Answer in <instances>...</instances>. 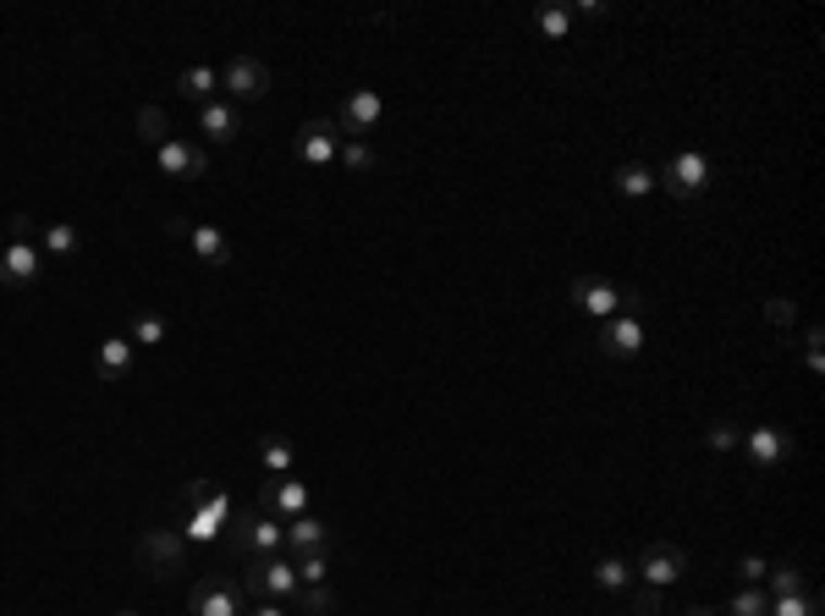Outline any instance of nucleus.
I'll return each instance as SVG.
<instances>
[{
    "mask_svg": "<svg viewBox=\"0 0 825 616\" xmlns=\"http://www.w3.org/2000/svg\"><path fill=\"white\" fill-rule=\"evenodd\" d=\"M226 523H231L226 490H215L210 479H193V490H188V501H182V535L199 540V545H210V540L226 535Z\"/></svg>",
    "mask_w": 825,
    "mask_h": 616,
    "instance_id": "nucleus-1",
    "label": "nucleus"
},
{
    "mask_svg": "<svg viewBox=\"0 0 825 616\" xmlns=\"http://www.w3.org/2000/svg\"><path fill=\"white\" fill-rule=\"evenodd\" d=\"M226 545L242 556H281L287 545V523H276L270 512H231L226 523Z\"/></svg>",
    "mask_w": 825,
    "mask_h": 616,
    "instance_id": "nucleus-2",
    "label": "nucleus"
},
{
    "mask_svg": "<svg viewBox=\"0 0 825 616\" xmlns=\"http://www.w3.org/2000/svg\"><path fill=\"white\" fill-rule=\"evenodd\" d=\"M567 298H572V309H584V314H595V319L638 314V309H644V298H638L633 287H617V281H606V276H578V281L567 287Z\"/></svg>",
    "mask_w": 825,
    "mask_h": 616,
    "instance_id": "nucleus-3",
    "label": "nucleus"
},
{
    "mask_svg": "<svg viewBox=\"0 0 825 616\" xmlns=\"http://www.w3.org/2000/svg\"><path fill=\"white\" fill-rule=\"evenodd\" d=\"M237 583L254 600H287V594H297V567L287 556H248V573Z\"/></svg>",
    "mask_w": 825,
    "mask_h": 616,
    "instance_id": "nucleus-4",
    "label": "nucleus"
},
{
    "mask_svg": "<svg viewBox=\"0 0 825 616\" xmlns=\"http://www.w3.org/2000/svg\"><path fill=\"white\" fill-rule=\"evenodd\" d=\"M655 188H667L672 199H699V193L710 188V160H705L699 149H683V154H672L667 165L655 171Z\"/></svg>",
    "mask_w": 825,
    "mask_h": 616,
    "instance_id": "nucleus-5",
    "label": "nucleus"
},
{
    "mask_svg": "<svg viewBox=\"0 0 825 616\" xmlns=\"http://www.w3.org/2000/svg\"><path fill=\"white\" fill-rule=\"evenodd\" d=\"M242 583L237 578H220V573H204L188 594V611L193 616H242Z\"/></svg>",
    "mask_w": 825,
    "mask_h": 616,
    "instance_id": "nucleus-6",
    "label": "nucleus"
},
{
    "mask_svg": "<svg viewBox=\"0 0 825 616\" xmlns=\"http://www.w3.org/2000/svg\"><path fill=\"white\" fill-rule=\"evenodd\" d=\"M292 154H297L303 165H314V171L337 165V154H342V127H337V122H303V127L292 133Z\"/></svg>",
    "mask_w": 825,
    "mask_h": 616,
    "instance_id": "nucleus-7",
    "label": "nucleus"
},
{
    "mask_svg": "<svg viewBox=\"0 0 825 616\" xmlns=\"http://www.w3.org/2000/svg\"><path fill=\"white\" fill-rule=\"evenodd\" d=\"M138 562H143L154 578L182 573V535H177V528H143V540H138Z\"/></svg>",
    "mask_w": 825,
    "mask_h": 616,
    "instance_id": "nucleus-8",
    "label": "nucleus"
},
{
    "mask_svg": "<svg viewBox=\"0 0 825 616\" xmlns=\"http://www.w3.org/2000/svg\"><path fill=\"white\" fill-rule=\"evenodd\" d=\"M165 231H172V237H182V242L193 248V259H199V264H210V271H226V264H231V242H226V231H220V226L165 221Z\"/></svg>",
    "mask_w": 825,
    "mask_h": 616,
    "instance_id": "nucleus-9",
    "label": "nucleus"
},
{
    "mask_svg": "<svg viewBox=\"0 0 825 616\" xmlns=\"http://www.w3.org/2000/svg\"><path fill=\"white\" fill-rule=\"evenodd\" d=\"M644 341H649V330H644V319L638 314H611V319H600V352L606 359H638L644 352Z\"/></svg>",
    "mask_w": 825,
    "mask_h": 616,
    "instance_id": "nucleus-10",
    "label": "nucleus"
},
{
    "mask_svg": "<svg viewBox=\"0 0 825 616\" xmlns=\"http://www.w3.org/2000/svg\"><path fill=\"white\" fill-rule=\"evenodd\" d=\"M220 88H226L231 100H265V95H270V66L254 61V55H237V61H226Z\"/></svg>",
    "mask_w": 825,
    "mask_h": 616,
    "instance_id": "nucleus-11",
    "label": "nucleus"
},
{
    "mask_svg": "<svg viewBox=\"0 0 825 616\" xmlns=\"http://www.w3.org/2000/svg\"><path fill=\"white\" fill-rule=\"evenodd\" d=\"M160 171L165 176H182V183H199V176H210V149L204 143H182V138H165L154 149Z\"/></svg>",
    "mask_w": 825,
    "mask_h": 616,
    "instance_id": "nucleus-12",
    "label": "nucleus"
},
{
    "mask_svg": "<svg viewBox=\"0 0 825 616\" xmlns=\"http://www.w3.org/2000/svg\"><path fill=\"white\" fill-rule=\"evenodd\" d=\"M39 264H45L39 242L12 237V242H7V253H0V287H28V281L39 276Z\"/></svg>",
    "mask_w": 825,
    "mask_h": 616,
    "instance_id": "nucleus-13",
    "label": "nucleus"
},
{
    "mask_svg": "<svg viewBox=\"0 0 825 616\" xmlns=\"http://www.w3.org/2000/svg\"><path fill=\"white\" fill-rule=\"evenodd\" d=\"M683 573H688V556H683L677 545H649V551L638 556V578H644L649 589H672Z\"/></svg>",
    "mask_w": 825,
    "mask_h": 616,
    "instance_id": "nucleus-14",
    "label": "nucleus"
},
{
    "mask_svg": "<svg viewBox=\"0 0 825 616\" xmlns=\"http://www.w3.org/2000/svg\"><path fill=\"white\" fill-rule=\"evenodd\" d=\"M380 116H385V100L375 95V88H353V95L342 100L337 127H342V133H353V138H364L369 127H380Z\"/></svg>",
    "mask_w": 825,
    "mask_h": 616,
    "instance_id": "nucleus-15",
    "label": "nucleus"
},
{
    "mask_svg": "<svg viewBox=\"0 0 825 616\" xmlns=\"http://www.w3.org/2000/svg\"><path fill=\"white\" fill-rule=\"evenodd\" d=\"M737 447L749 452V463H760V468H776V463H782V457L792 452V440H787V435H782L776 424H754L749 435L737 440Z\"/></svg>",
    "mask_w": 825,
    "mask_h": 616,
    "instance_id": "nucleus-16",
    "label": "nucleus"
},
{
    "mask_svg": "<svg viewBox=\"0 0 825 616\" xmlns=\"http://www.w3.org/2000/svg\"><path fill=\"white\" fill-rule=\"evenodd\" d=\"M199 127H204L210 143H231L242 133V111L226 105V100H210V105H199Z\"/></svg>",
    "mask_w": 825,
    "mask_h": 616,
    "instance_id": "nucleus-17",
    "label": "nucleus"
},
{
    "mask_svg": "<svg viewBox=\"0 0 825 616\" xmlns=\"http://www.w3.org/2000/svg\"><path fill=\"white\" fill-rule=\"evenodd\" d=\"M287 545H292L297 556H314V551H325V545H330V528H325L314 512H303V517H292V523H287Z\"/></svg>",
    "mask_w": 825,
    "mask_h": 616,
    "instance_id": "nucleus-18",
    "label": "nucleus"
},
{
    "mask_svg": "<svg viewBox=\"0 0 825 616\" xmlns=\"http://www.w3.org/2000/svg\"><path fill=\"white\" fill-rule=\"evenodd\" d=\"M270 506H276L287 523H292V517H303V512H308V485H297L292 474H287V479H276V485L265 490V512H270Z\"/></svg>",
    "mask_w": 825,
    "mask_h": 616,
    "instance_id": "nucleus-19",
    "label": "nucleus"
},
{
    "mask_svg": "<svg viewBox=\"0 0 825 616\" xmlns=\"http://www.w3.org/2000/svg\"><path fill=\"white\" fill-rule=\"evenodd\" d=\"M94 369H100V380H122V375H132V341H127V336L100 341V359H94Z\"/></svg>",
    "mask_w": 825,
    "mask_h": 616,
    "instance_id": "nucleus-20",
    "label": "nucleus"
},
{
    "mask_svg": "<svg viewBox=\"0 0 825 616\" xmlns=\"http://www.w3.org/2000/svg\"><path fill=\"white\" fill-rule=\"evenodd\" d=\"M215 88H220V72H215V66H188V72L177 77V95L193 100V105H210Z\"/></svg>",
    "mask_w": 825,
    "mask_h": 616,
    "instance_id": "nucleus-21",
    "label": "nucleus"
},
{
    "mask_svg": "<svg viewBox=\"0 0 825 616\" xmlns=\"http://www.w3.org/2000/svg\"><path fill=\"white\" fill-rule=\"evenodd\" d=\"M82 248V231L72 226V221H55V226H45V237H39V253H50V259H72Z\"/></svg>",
    "mask_w": 825,
    "mask_h": 616,
    "instance_id": "nucleus-22",
    "label": "nucleus"
},
{
    "mask_svg": "<svg viewBox=\"0 0 825 616\" xmlns=\"http://www.w3.org/2000/svg\"><path fill=\"white\" fill-rule=\"evenodd\" d=\"M611 183H617V193H622V199H644V193H655V171L633 160V165H617Z\"/></svg>",
    "mask_w": 825,
    "mask_h": 616,
    "instance_id": "nucleus-23",
    "label": "nucleus"
},
{
    "mask_svg": "<svg viewBox=\"0 0 825 616\" xmlns=\"http://www.w3.org/2000/svg\"><path fill=\"white\" fill-rule=\"evenodd\" d=\"M825 611V600L814 594V589H803V594H776L771 600V616H820Z\"/></svg>",
    "mask_w": 825,
    "mask_h": 616,
    "instance_id": "nucleus-24",
    "label": "nucleus"
},
{
    "mask_svg": "<svg viewBox=\"0 0 825 616\" xmlns=\"http://www.w3.org/2000/svg\"><path fill=\"white\" fill-rule=\"evenodd\" d=\"M259 463H265L276 479H287V474H292V447H287L281 435H265V440H259Z\"/></svg>",
    "mask_w": 825,
    "mask_h": 616,
    "instance_id": "nucleus-25",
    "label": "nucleus"
},
{
    "mask_svg": "<svg viewBox=\"0 0 825 616\" xmlns=\"http://www.w3.org/2000/svg\"><path fill=\"white\" fill-rule=\"evenodd\" d=\"M627 583H633V567H627L622 556H600V562H595V589H617V594H622Z\"/></svg>",
    "mask_w": 825,
    "mask_h": 616,
    "instance_id": "nucleus-26",
    "label": "nucleus"
},
{
    "mask_svg": "<svg viewBox=\"0 0 825 616\" xmlns=\"http://www.w3.org/2000/svg\"><path fill=\"white\" fill-rule=\"evenodd\" d=\"M138 138H143L149 149H160L165 138H172V122H165L160 105H143V111H138Z\"/></svg>",
    "mask_w": 825,
    "mask_h": 616,
    "instance_id": "nucleus-27",
    "label": "nucleus"
},
{
    "mask_svg": "<svg viewBox=\"0 0 825 616\" xmlns=\"http://www.w3.org/2000/svg\"><path fill=\"white\" fill-rule=\"evenodd\" d=\"M765 578H771V600H776V594H803V589H809V578H803V567H792V562H782V567H771Z\"/></svg>",
    "mask_w": 825,
    "mask_h": 616,
    "instance_id": "nucleus-28",
    "label": "nucleus"
},
{
    "mask_svg": "<svg viewBox=\"0 0 825 616\" xmlns=\"http://www.w3.org/2000/svg\"><path fill=\"white\" fill-rule=\"evenodd\" d=\"M337 165H347V171H375V165H380V154H375L364 138H347V143H342V154H337Z\"/></svg>",
    "mask_w": 825,
    "mask_h": 616,
    "instance_id": "nucleus-29",
    "label": "nucleus"
},
{
    "mask_svg": "<svg viewBox=\"0 0 825 616\" xmlns=\"http://www.w3.org/2000/svg\"><path fill=\"white\" fill-rule=\"evenodd\" d=\"M127 341H132V347H160V341H165V319H160V314H138Z\"/></svg>",
    "mask_w": 825,
    "mask_h": 616,
    "instance_id": "nucleus-30",
    "label": "nucleus"
},
{
    "mask_svg": "<svg viewBox=\"0 0 825 616\" xmlns=\"http://www.w3.org/2000/svg\"><path fill=\"white\" fill-rule=\"evenodd\" d=\"M726 616H771V594H760V589L749 583V589L726 605Z\"/></svg>",
    "mask_w": 825,
    "mask_h": 616,
    "instance_id": "nucleus-31",
    "label": "nucleus"
},
{
    "mask_svg": "<svg viewBox=\"0 0 825 616\" xmlns=\"http://www.w3.org/2000/svg\"><path fill=\"white\" fill-rule=\"evenodd\" d=\"M540 34L545 39H567L572 34V7H545L540 12Z\"/></svg>",
    "mask_w": 825,
    "mask_h": 616,
    "instance_id": "nucleus-32",
    "label": "nucleus"
},
{
    "mask_svg": "<svg viewBox=\"0 0 825 616\" xmlns=\"http://www.w3.org/2000/svg\"><path fill=\"white\" fill-rule=\"evenodd\" d=\"M330 578V562H325V551H314V556H297V589H308V583H325Z\"/></svg>",
    "mask_w": 825,
    "mask_h": 616,
    "instance_id": "nucleus-33",
    "label": "nucleus"
},
{
    "mask_svg": "<svg viewBox=\"0 0 825 616\" xmlns=\"http://www.w3.org/2000/svg\"><path fill=\"white\" fill-rule=\"evenodd\" d=\"M627 605H633V616H660V611H667V589H649V583H644V589H633Z\"/></svg>",
    "mask_w": 825,
    "mask_h": 616,
    "instance_id": "nucleus-34",
    "label": "nucleus"
},
{
    "mask_svg": "<svg viewBox=\"0 0 825 616\" xmlns=\"http://www.w3.org/2000/svg\"><path fill=\"white\" fill-rule=\"evenodd\" d=\"M303 594V611L308 616H330V611H337V594H330L325 583H308V589H297Z\"/></svg>",
    "mask_w": 825,
    "mask_h": 616,
    "instance_id": "nucleus-35",
    "label": "nucleus"
},
{
    "mask_svg": "<svg viewBox=\"0 0 825 616\" xmlns=\"http://www.w3.org/2000/svg\"><path fill=\"white\" fill-rule=\"evenodd\" d=\"M737 440H742V429H732V424H710V429H705V447H710V452H737Z\"/></svg>",
    "mask_w": 825,
    "mask_h": 616,
    "instance_id": "nucleus-36",
    "label": "nucleus"
},
{
    "mask_svg": "<svg viewBox=\"0 0 825 616\" xmlns=\"http://www.w3.org/2000/svg\"><path fill=\"white\" fill-rule=\"evenodd\" d=\"M803 364H809L814 375L825 369V336H820V325H809V330H803Z\"/></svg>",
    "mask_w": 825,
    "mask_h": 616,
    "instance_id": "nucleus-37",
    "label": "nucleus"
},
{
    "mask_svg": "<svg viewBox=\"0 0 825 616\" xmlns=\"http://www.w3.org/2000/svg\"><path fill=\"white\" fill-rule=\"evenodd\" d=\"M765 319H771L776 330H792V325H798V309H792V298H771V303H765Z\"/></svg>",
    "mask_w": 825,
    "mask_h": 616,
    "instance_id": "nucleus-38",
    "label": "nucleus"
},
{
    "mask_svg": "<svg viewBox=\"0 0 825 616\" xmlns=\"http://www.w3.org/2000/svg\"><path fill=\"white\" fill-rule=\"evenodd\" d=\"M737 573L749 578V583H760V578H765L771 567H765V556H742V562H737Z\"/></svg>",
    "mask_w": 825,
    "mask_h": 616,
    "instance_id": "nucleus-39",
    "label": "nucleus"
},
{
    "mask_svg": "<svg viewBox=\"0 0 825 616\" xmlns=\"http://www.w3.org/2000/svg\"><path fill=\"white\" fill-rule=\"evenodd\" d=\"M242 616H292V611H287L281 600H259L254 611H242Z\"/></svg>",
    "mask_w": 825,
    "mask_h": 616,
    "instance_id": "nucleus-40",
    "label": "nucleus"
},
{
    "mask_svg": "<svg viewBox=\"0 0 825 616\" xmlns=\"http://www.w3.org/2000/svg\"><path fill=\"white\" fill-rule=\"evenodd\" d=\"M683 616H710V611H683Z\"/></svg>",
    "mask_w": 825,
    "mask_h": 616,
    "instance_id": "nucleus-41",
    "label": "nucleus"
},
{
    "mask_svg": "<svg viewBox=\"0 0 825 616\" xmlns=\"http://www.w3.org/2000/svg\"><path fill=\"white\" fill-rule=\"evenodd\" d=\"M116 616H132V611H116Z\"/></svg>",
    "mask_w": 825,
    "mask_h": 616,
    "instance_id": "nucleus-42",
    "label": "nucleus"
}]
</instances>
